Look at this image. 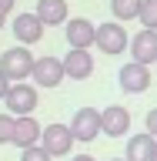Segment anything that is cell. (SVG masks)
<instances>
[{"instance_id":"6da1fadb","label":"cell","mask_w":157,"mask_h":161,"mask_svg":"<svg viewBox=\"0 0 157 161\" xmlns=\"http://www.w3.org/2000/svg\"><path fill=\"white\" fill-rule=\"evenodd\" d=\"M34 54L27 47H10L0 54V74L10 80V84H20V80L30 77V70H34Z\"/></svg>"},{"instance_id":"7a4b0ae2","label":"cell","mask_w":157,"mask_h":161,"mask_svg":"<svg viewBox=\"0 0 157 161\" xmlns=\"http://www.w3.org/2000/svg\"><path fill=\"white\" fill-rule=\"evenodd\" d=\"M94 47H97L100 54H107V57L124 54V50L130 47V34L124 30L120 20H107V24H100V27H97V40H94Z\"/></svg>"},{"instance_id":"3957f363","label":"cell","mask_w":157,"mask_h":161,"mask_svg":"<svg viewBox=\"0 0 157 161\" xmlns=\"http://www.w3.org/2000/svg\"><path fill=\"white\" fill-rule=\"evenodd\" d=\"M3 104H7V114H13V118L34 114V111H37V104H40L37 87H34V84H27V80H20V84H10L7 97H3Z\"/></svg>"},{"instance_id":"277c9868","label":"cell","mask_w":157,"mask_h":161,"mask_svg":"<svg viewBox=\"0 0 157 161\" xmlns=\"http://www.w3.org/2000/svg\"><path fill=\"white\" fill-rule=\"evenodd\" d=\"M74 131H70V124H47V128L40 131V148L47 151L50 158H64V154H70V148H74Z\"/></svg>"},{"instance_id":"5b68a950","label":"cell","mask_w":157,"mask_h":161,"mask_svg":"<svg viewBox=\"0 0 157 161\" xmlns=\"http://www.w3.org/2000/svg\"><path fill=\"white\" fill-rule=\"evenodd\" d=\"M64 77H67V74H64V60H60V57H54V54H44V57L34 60L30 80H34L37 87H57Z\"/></svg>"},{"instance_id":"8992f818","label":"cell","mask_w":157,"mask_h":161,"mask_svg":"<svg viewBox=\"0 0 157 161\" xmlns=\"http://www.w3.org/2000/svg\"><path fill=\"white\" fill-rule=\"evenodd\" d=\"M117 80H120V91L124 94H144L150 87V67L147 64H137V60H127L117 70Z\"/></svg>"},{"instance_id":"52a82bcc","label":"cell","mask_w":157,"mask_h":161,"mask_svg":"<svg viewBox=\"0 0 157 161\" xmlns=\"http://www.w3.org/2000/svg\"><path fill=\"white\" fill-rule=\"evenodd\" d=\"M64 34H67V44L74 50H90L97 40V24H90L87 17H70Z\"/></svg>"},{"instance_id":"ba28073f","label":"cell","mask_w":157,"mask_h":161,"mask_svg":"<svg viewBox=\"0 0 157 161\" xmlns=\"http://www.w3.org/2000/svg\"><path fill=\"white\" fill-rule=\"evenodd\" d=\"M70 131L77 141H94L100 138V111L97 108H77L70 118Z\"/></svg>"},{"instance_id":"9c48e42d","label":"cell","mask_w":157,"mask_h":161,"mask_svg":"<svg viewBox=\"0 0 157 161\" xmlns=\"http://www.w3.org/2000/svg\"><path fill=\"white\" fill-rule=\"evenodd\" d=\"M130 131V111L120 108V104H107L100 111V134L107 138H124Z\"/></svg>"},{"instance_id":"30bf717a","label":"cell","mask_w":157,"mask_h":161,"mask_svg":"<svg viewBox=\"0 0 157 161\" xmlns=\"http://www.w3.org/2000/svg\"><path fill=\"white\" fill-rule=\"evenodd\" d=\"M60 60H64V74H67L70 80H87L90 74H94V54H87V50H74L70 47Z\"/></svg>"},{"instance_id":"8fae6325","label":"cell","mask_w":157,"mask_h":161,"mask_svg":"<svg viewBox=\"0 0 157 161\" xmlns=\"http://www.w3.org/2000/svg\"><path fill=\"white\" fill-rule=\"evenodd\" d=\"M13 37L20 40V47H30V44H37L44 37V24H40L37 14H17L13 17Z\"/></svg>"},{"instance_id":"7c38bea8","label":"cell","mask_w":157,"mask_h":161,"mask_svg":"<svg viewBox=\"0 0 157 161\" xmlns=\"http://www.w3.org/2000/svg\"><path fill=\"white\" fill-rule=\"evenodd\" d=\"M40 124L34 114H24V118H13V141L10 144H17L20 151L24 148H34V144H40Z\"/></svg>"},{"instance_id":"4fadbf2b","label":"cell","mask_w":157,"mask_h":161,"mask_svg":"<svg viewBox=\"0 0 157 161\" xmlns=\"http://www.w3.org/2000/svg\"><path fill=\"white\" fill-rule=\"evenodd\" d=\"M130 50L137 64H147V67L157 64V30H137L130 40Z\"/></svg>"},{"instance_id":"5bb4252c","label":"cell","mask_w":157,"mask_h":161,"mask_svg":"<svg viewBox=\"0 0 157 161\" xmlns=\"http://www.w3.org/2000/svg\"><path fill=\"white\" fill-rule=\"evenodd\" d=\"M40 17L44 27H60V24H67L70 14H67V0H37V10H34Z\"/></svg>"},{"instance_id":"9a60e30c","label":"cell","mask_w":157,"mask_h":161,"mask_svg":"<svg viewBox=\"0 0 157 161\" xmlns=\"http://www.w3.org/2000/svg\"><path fill=\"white\" fill-rule=\"evenodd\" d=\"M127 161H157V141L150 134H134L127 141Z\"/></svg>"},{"instance_id":"2e32d148","label":"cell","mask_w":157,"mask_h":161,"mask_svg":"<svg viewBox=\"0 0 157 161\" xmlns=\"http://www.w3.org/2000/svg\"><path fill=\"white\" fill-rule=\"evenodd\" d=\"M140 3L144 0H110V14H114V20H134L140 14Z\"/></svg>"},{"instance_id":"e0dca14e","label":"cell","mask_w":157,"mask_h":161,"mask_svg":"<svg viewBox=\"0 0 157 161\" xmlns=\"http://www.w3.org/2000/svg\"><path fill=\"white\" fill-rule=\"evenodd\" d=\"M137 20L144 24V30H157V0H144V3H140Z\"/></svg>"},{"instance_id":"ac0fdd59","label":"cell","mask_w":157,"mask_h":161,"mask_svg":"<svg viewBox=\"0 0 157 161\" xmlns=\"http://www.w3.org/2000/svg\"><path fill=\"white\" fill-rule=\"evenodd\" d=\"M13 141V114H0V144Z\"/></svg>"},{"instance_id":"d6986e66","label":"cell","mask_w":157,"mask_h":161,"mask_svg":"<svg viewBox=\"0 0 157 161\" xmlns=\"http://www.w3.org/2000/svg\"><path fill=\"white\" fill-rule=\"evenodd\" d=\"M20 161H54V158H50L40 144H34V148H24V151H20Z\"/></svg>"},{"instance_id":"ffe728a7","label":"cell","mask_w":157,"mask_h":161,"mask_svg":"<svg viewBox=\"0 0 157 161\" xmlns=\"http://www.w3.org/2000/svg\"><path fill=\"white\" fill-rule=\"evenodd\" d=\"M144 124H147V134L157 141V108H150V111H147V121H144Z\"/></svg>"},{"instance_id":"44dd1931","label":"cell","mask_w":157,"mask_h":161,"mask_svg":"<svg viewBox=\"0 0 157 161\" xmlns=\"http://www.w3.org/2000/svg\"><path fill=\"white\" fill-rule=\"evenodd\" d=\"M7 91H10V80H7V77H3V74H0V101L7 97Z\"/></svg>"},{"instance_id":"7402d4cb","label":"cell","mask_w":157,"mask_h":161,"mask_svg":"<svg viewBox=\"0 0 157 161\" xmlns=\"http://www.w3.org/2000/svg\"><path fill=\"white\" fill-rule=\"evenodd\" d=\"M13 3H17V0H0V10H3V14H10V10H13Z\"/></svg>"},{"instance_id":"603a6c76","label":"cell","mask_w":157,"mask_h":161,"mask_svg":"<svg viewBox=\"0 0 157 161\" xmlns=\"http://www.w3.org/2000/svg\"><path fill=\"white\" fill-rule=\"evenodd\" d=\"M70 161H97V158H90V154H74Z\"/></svg>"},{"instance_id":"cb8c5ba5","label":"cell","mask_w":157,"mask_h":161,"mask_svg":"<svg viewBox=\"0 0 157 161\" xmlns=\"http://www.w3.org/2000/svg\"><path fill=\"white\" fill-rule=\"evenodd\" d=\"M3 24H7V14H3V10H0V27H3Z\"/></svg>"},{"instance_id":"d4e9b609","label":"cell","mask_w":157,"mask_h":161,"mask_svg":"<svg viewBox=\"0 0 157 161\" xmlns=\"http://www.w3.org/2000/svg\"><path fill=\"white\" fill-rule=\"evenodd\" d=\"M110 161H127V158H110Z\"/></svg>"},{"instance_id":"484cf974","label":"cell","mask_w":157,"mask_h":161,"mask_svg":"<svg viewBox=\"0 0 157 161\" xmlns=\"http://www.w3.org/2000/svg\"><path fill=\"white\" fill-rule=\"evenodd\" d=\"M154 67H157V64H154Z\"/></svg>"}]
</instances>
